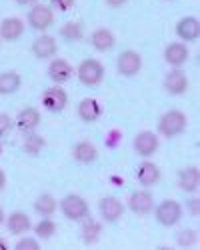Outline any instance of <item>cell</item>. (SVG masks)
<instances>
[{
    "label": "cell",
    "mask_w": 200,
    "mask_h": 250,
    "mask_svg": "<svg viewBox=\"0 0 200 250\" xmlns=\"http://www.w3.org/2000/svg\"><path fill=\"white\" fill-rule=\"evenodd\" d=\"M188 126V118L182 110H168L164 112L162 116H160L158 120V132L166 136V138H174L178 134H182Z\"/></svg>",
    "instance_id": "cell-1"
},
{
    "label": "cell",
    "mask_w": 200,
    "mask_h": 250,
    "mask_svg": "<svg viewBox=\"0 0 200 250\" xmlns=\"http://www.w3.org/2000/svg\"><path fill=\"white\" fill-rule=\"evenodd\" d=\"M60 210H62V214L72 222H80L90 214L88 202L78 194H66L62 200H60Z\"/></svg>",
    "instance_id": "cell-2"
},
{
    "label": "cell",
    "mask_w": 200,
    "mask_h": 250,
    "mask_svg": "<svg viewBox=\"0 0 200 250\" xmlns=\"http://www.w3.org/2000/svg\"><path fill=\"white\" fill-rule=\"evenodd\" d=\"M76 74H78V80L82 82L84 86H96L104 78V66L100 64L96 58H86L78 64Z\"/></svg>",
    "instance_id": "cell-3"
},
{
    "label": "cell",
    "mask_w": 200,
    "mask_h": 250,
    "mask_svg": "<svg viewBox=\"0 0 200 250\" xmlns=\"http://www.w3.org/2000/svg\"><path fill=\"white\" fill-rule=\"evenodd\" d=\"M156 222L162 226H174L182 218V206H180L176 200H162L156 206Z\"/></svg>",
    "instance_id": "cell-4"
},
{
    "label": "cell",
    "mask_w": 200,
    "mask_h": 250,
    "mask_svg": "<svg viewBox=\"0 0 200 250\" xmlns=\"http://www.w3.org/2000/svg\"><path fill=\"white\" fill-rule=\"evenodd\" d=\"M52 22H54V12H52L50 6H46V4H34L30 8V12H28V24H30V28L44 32V30H48L52 26Z\"/></svg>",
    "instance_id": "cell-5"
},
{
    "label": "cell",
    "mask_w": 200,
    "mask_h": 250,
    "mask_svg": "<svg viewBox=\"0 0 200 250\" xmlns=\"http://www.w3.org/2000/svg\"><path fill=\"white\" fill-rule=\"evenodd\" d=\"M116 68L118 72L122 76H136L140 72V68H142V58H140V54L136 50H124L120 52L118 60H116Z\"/></svg>",
    "instance_id": "cell-6"
},
{
    "label": "cell",
    "mask_w": 200,
    "mask_h": 250,
    "mask_svg": "<svg viewBox=\"0 0 200 250\" xmlns=\"http://www.w3.org/2000/svg\"><path fill=\"white\" fill-rule=\"evenodd\" d=\"M42 104H44V108L50 110V112H62L66 108V104H68V94L60 84L50 86L42 94Z\"/></svg>",
    "instance_id": "cell-7"
},
{
    "label": "cell",
    "mask_w": 200,
    "mask_h": 250,
    "mask_svg": "<svg viewBox=\"0 0 200 250\" xmlns=\"http://www.w3.org/2000/svg\"><path fill=\"white\" fill-rule=\"evenodd\" d=\"M158 144H160V142H158V136H156L154 132L142 130V132H138V134L134 136L132 146H134V150H136L138 156L148 158V156H152V154L158 150Z\"/></svg>",
    "instance_id": "cell-8"
},
{
    "label": "cell",
    "mask_w": 200,
    "mask_h": 250,
    "mask_svg": "<svg viewBox=\"0 0 200 250\" xmlns=\"http://www.w3.org/2000/svg\"><path fill=\"white\" fill-rule=\"evenodd\" d=\"M98 210H100V216L104 218V222L112 224V222L120 220V216L124 214V204L116 196H104L98 204Z\"/></svg>",
    "instance_id": "cell-9"
},
{
    "label": "cell",
    "mask_w": 200,
    "mask_h": 250,
    "mask_svg": "<svg viewBox=\"0 0 200 250\" xmlns=\"http://www.w3.org/2000/svg\"><path fill=\"white\" fill-rule=\"evenodd\" d=\"M164 90L172 96H180L188 90V76L180 70V68H174L170 70L166 76H164Z\"/></svg>",
    "instance_id": "cell-10"
},
{
    "label": "cell",
    "mask_w": 200,
    "mask_h": 250,
    "mask_svg": "<svg viewBox=\"0 0 200 250\" xmlns=\"http://www.w3.org/2000/svg\"><path fill=\"white\" fill-rule=\"evenodd\" d=\"M128 208L134 214L144 216V214H148L154 208V196L148 190H136L128 198Z\"/></svg>",
    "instance_id": "cell-11"
},
{
    "label": "cell",
    "mask_w": 200,
    "mask_h": 250,
    "mask_svg": "<svg viewBox=\"0 0 200 250\" xmlns=\"http://www.w3.org/2000/svg\"><path fill=\"white\" fill-rule=\"evenodd\" d=\"M72 74H74V68L64 58H54L48 66V76L54 84H64V82H68L72 78Z\"/></svg>",
    "instance_id": "cell-12"
},
{
    "label": "cell",
    "mask_w": 200,
    "mask_h": 250,
    "mask_svg": "<svg viewBox=\"0 0 200 250\" xmlns=\"http://www.w3.org/2000/svg\"><path fill=\"white\" fill-rule=\"evenodd\" d=\"M176 34L182 42H194L200 34V24H198V18L196 16H184L178 20L176 24Z\"/></svg>",
    "instance_id": "cell-13"
},
{
    "label": "cell",
    "mask_w": 200,
    "mask_h": 250,
    "mask_svg": "<svg viewBox=\"0 0 200 250\" xmlns=\"http://www.w3.org/2000/svg\"><path fill=\"white\" fill-rule=\"evenodd\" d=\"M56 50H58V44H56L54 36H50V34H40L38 38H34V42H32V52L40 60L52 58L56 54Z\"/></svg>",
    "instance_id": "cell-14"
},
{
    "label": "cell",
    "mask_w": 200,
    "mask_h": 250,
    "mask_svg": "<svg viewBox=\"0 0 200 250\" xmlns=\"http://www.w3.org/2000/svg\"><path fill=\"white\" fill-rule=\"evenodd\" d=\"M188 56H190V52L184 42H170L164 50V60L172 68H180L188 60Z\"/></svg>",
    "instance_id": "cell-15"
},
{
    "label": "cell",
    "mask_w": 200,
    "mask_h": 250,
    "mask_svg": "<svg viewBox=\"0 0 200 250\" xmlns=\"http://www.w3.org/2000/svg\"><path fill=\"white\" fill-rule=\"evenodd\" d=\"M24 32V22L16 16H8L0 22V38L2 40H8V42H14L22 36Z\"/></svg>",
    "instance_id": "cell-16"
},
{
    "label": "cell",
    "mask_w": 200,
    "mask_h": 250,
    "mask_svg": "<svg viewBox=\"0 0 200 250\" xmlns=\"http://www.w3.org/2000/svg\"><path fill=\"white\" fill-rule=\"evenodd\" d=\"M38 124H40V112L36 108H32V106L22 108L18 112V116H16V126H18V130H22L24 134L26 132H34L38 128Z\"/></svg>",
    "instance_id": "cell-17"
},
{
    "label": "cell",
    "mask_w": 200,
    "mask_h": 250,
    "mask_svg": "<svg viewBox=\"0 0 200 250\" xmlns=\"http://www.w3.org/2000/svg\"><path fill=\"white\" fill-rule=\"evenodd\" d=\"M136 178H138V182L144 186V188H150V186H154V184H158V180H160V168L154 164V162H150V160H146V162H142L138 166V170H136Z\"/></svg>",
    "instance_id": "cell-18"
},
{
    "label": "cell",
    "mask_w": 200,
    "mask_h": 250,
    "mask_svg": "<svg viewBox=\"0 0 200 250\" xmlns=\"http://www.w3.org/2000/svg\"><path fill=\"white\" fill-rule=\"evenodd\" d=\"M102 114V106H100V102L94 100V98H84L80 100L78 104V116L82 122H96Z\"/></svg>",
    "instance_id": "cell-19"
},
{
    "label": "cell",
    "mask_w": 200,
    "mask_h": 250,
    "mask_svg": "<svg viewBox=\"0 0 200 250\" xmlns=\"http://www.w3.org/2000/svg\"><path fill=\"white\" fill-rule=\"evenodd\" d=\"M6 226H8V232H10V234L22 236L24 232H28L30 228H32V222H30L28 214L16 210V212H12V214L6 218Z\"/></svg>",
    "instance_id": "cell-20"
},
{
    "label": "cell",
    "mask_w": 200,
    "mask_h": 250,
    "mask_svg": "<svg viewBox=\"0 0 200 250\" xmlns=\"http://www.w3.org/2000/svg\"><path fill=\"white\" fill-rule=\"evenodd\" d=\"M178 186L184 192H196L200 186V174L196 166H188V168H182L178 174Z\"/></svg>",
    "instance_id": "cell-21"
},
{
    "label": "cell",
    "mask_w": 200,
    "mask_h": 250,
    "mask_svg": "<svg viewBox=\"0 0 200 250\" xmlns=\"http://www.w3.org/2000/svg\"><path fill=\"white\" fill-rule=\"evenodd\" d=\"M72 156H74V160L80 162V164H90V162H94V160L98 158V150H96V146H94L92 142L82 140V142L74 144Z\"/></svg>",
    "instance_id": "cell-22"
},
{
    "label": "cell",
    "mask_w": 200,
    "mask_h": 250,
    "mask_svg": "<svg viewBox=\"0 0 200 250\" xmlns=\"http://www.w3.org/2000/svg\"><path fill=\"white\" fill-rule=\"evenodd\" d=\"M114 34L108 30V28H96L90 36V44L98 50V52H106V50H112L114 48Z\"/></svg>",
    "instance_id": "cell-23"
},
{
    "label": "cell",
    "mask_w": 200,
    "mask_h": 250,
    "mask_svg": "<svg viewBox=\"0 0 200 250\" xmlns=\"http://www.w3.org/2000/svg\"><path fill=\"white\" fill-rule=\"evenodd\" d=\"M22 80H20V74L14 72V70H8V72H2L0 74V94H14Z\"/></svg>",
    "instance_id": "cell-24"
},
{
    "label": "cell",
    "mask_w": 200,
    "mask_h": 250,
    "mask_svg": "<svg viewBox=\"0 0 200 250\" xmlns=\"http://www.w3.org/2000/svg\"><path fill=\"white\" fill-rule=\"evenodd\" d=\"M56 208H58V202L52 194H40L34 202V210L40 214V216H52L56 212Z\"/></svg>",
    "instance_id": "cell-25"
},
{
    "label": "cell",
    "mask_w": 200,
    "mask_h": 250,
    "mask_svg": "<svg viewBox=\"0 0 200 250\" xmlns=\"http://www.w3.org/2000/svg\"><path fill=\"white\" fill-rule=\"evenodd\" d=\"M100 232H102V228H100V224L92 218H84V224H82V230H80V234H82V240L86 244H94L98 238H100Z\"/></svg>",
    "instance_id": "cell-26"
},
{
    "label": "cell",
    "mask_w": 200,
    "mask_h": 250,
    "mask_svg": "<svg viewBox=\"0 0 200 250\" xmlns=\"http://www.w3.org/2000/svg\"><path fill=\"white\" fill-rule=\"evenodd\" d=\"M60 36H62L66 42H76V40L82 38V24L76 22V20H70L62 28H60Z\"/></svg>",
    "instance_id": "cell-27"
},
{
    "label": "cell",
    "mask_w": 200,
    "mask_h": 250,
    "mask_svg": "<svg viewBox=\"0 0 200 250\" xmlns=\"http://www.w3.org/2000/svg\"><path fill=\"white\" fill-rule=\"evenodd\" d=\"M34 232H36L38 238L48 240V238H52V236L56 234V224L50 220V216H44L42 220H40V222L34 226Z\"/></svg>",
    "instance_id": "cell-28"
},
{
    "label": "cell",
    "mask_w": 200,
    "mask_h": 250,
    "mask_svg": "<svg viewBox=\"0 0 200 250\" xmlns=\"http://www.w3.org/2000/svg\"><path fill=\"white\" fill-rule=\"evenodd\" d=\"M42 148H44V140L40 138L38 134H34V132H26V136H24V150L28 154H38Z\"/></svg>",
    "instance_id": "cell-29"
},
{
    "label": "cell",
    "mask_w": 200,
    "mask_h": 250,
    "mask_svg": "<svg viewBox=\"0 0 200 250\" xmlns=\"http://www.w3.org/2000/svg\"><path fill=\"white\" fill-rule=\"evenodd\" d=\"M194 242H196V232L190 230V228H184V230L178 234V244H180V246L188 248V246H192Z\"/></svg>",
    "instance_id": "cell-30"
},
{
    "label": "cell",
    "mask_w": 200,
    "mask_h": 250,
    "mask_svg": "<svg viewBox=\"0 0 200 250\" xmlns=\"http://www.w3.org/2000/svg\"><path fill=\"white\" fill-rule=\"evenodd\" d=\"M40 244L36 238H20L16 242V250H38Z\"/></svg>",
    "instance_id": "cell-31"
},
{
    "label": "cell",
    "mask_w": 200,
    "mask_h": 250,
    "mask_svg": "<svg viewBox=\"0 0 200 250\" xmlns=\"http://www.w3.org/2000/svg\"><path fill=\"white\" fill-rule=\"evenodd\" d=\"M10 128H12V118L4 112H0V138L6 136L10 132Z\"/></svg>",
    "instance_id": "cell-32"
},
{
    "label": "cell",
    "mask_w": 200,
    "mask_h": 250,
    "mask_svg": "<svg viewBox=\"0 0 200 250\" xmlns=\"http://www.w3.org/2000/svg\"><path fill=\"white\" fill-rule=\"evenodd\" d=\"M50 4L60 12H66L74 6V0H50Z\"/></svg>",
    "instance_id": "cell-33"
},
{
    "label": "cell",
    "mask_w": 200,
    "mask_h": 250,
    "mask_svg": "<svg viewBox=\"0 0 200 250\" xmlns=\"http://www.w3.org/2000/svg\"><path fill=\"white\" fill-rule=\"evenodd\" d=\"M186 208L190 210L192 216H198V198H190V200L186 202Z\"/></svg>",
    "instance_id": "cell-34"
},
{
    "label": "cell",
    "mask_w": 200,
    "mask_h": 250,
    "mask_svg": "<svg viewBox=\"0 0 200 250\" xmlns=\"http://www.w3.org/2000/svg\"><path fill=\"white\" fill-rule=\"evenodd\" d=\"M106 4H108L110 8H120V6L126 4V0H106Z\"/></svg>",
    "instance_id": "cell-35"
},
{
    "label": "cell",
    "mask_w": 200,
    "mask_h": 250,
    "mask_svg": "<svg viewBox=\"0 0 200 250\" xmlns=\"http://www.w3.org/2000/svg\"><path fill=\"white\" fill-rule=\"evenodd\" d=\"M4 184H6V174H4L2 170H0V190L4 188Z\"/></svg>",
    "instance_id": "cell-36"
},
{
    "label": "cell",
    "mask_w": 200,
    "mask_h": 250,
    "mask_svg": "<svg viewBox=\"0 0 200 250\" xmlns=\"http://www.w3.org/2000/svg\"><path fill=\"white\" fill-rule=\"evenodd\" d=\"M8 244H6V240H2V238H0V250H4Z\"/></svg>",
    "instance_id": "cell-37"
},
{
    "label": "cell",
    "mask_w": 200,
    "mask_h": 250,
    "mask_svg": "<svg viewBox=\"0 0 200 250\" xmlns=\"http://www.w3.org/2000/svg\"><path fill=\"white\" fill-rule=\"evenodd\" d=\"M18 4H28V2H34V0H16Z\"/></svg>",
    "instance_id": "cell-38"
},
{
    "label": "cell",
    "mask_w": 200,
    "mask_h": 250,
    "mask_svg": "<svg viewBox=\"0 0 200 250\" xmlns=\"http://www.w3.org/2000/svg\"><path fill=\"white\" fill-rule=\"evenodd\" d=\"M4 222V212H2V208H0V224Z\"/></svg>",
    "instance_id": "cell-39"
},
{
    "label": "cell",
    "mask_w": 200,
    "mask_h": 250,
    "mask_svg": "<svg viewBox=\"0 0 200 250\" xmlns=\"http://www.w3.org/2000/svg\"><path fill=\"white\" fill-rule=\"evenodd\" d=\"M0 152H2V148H0Z\"/></svg>",
    "instance_id": "cell-40"
}]
</instances>
